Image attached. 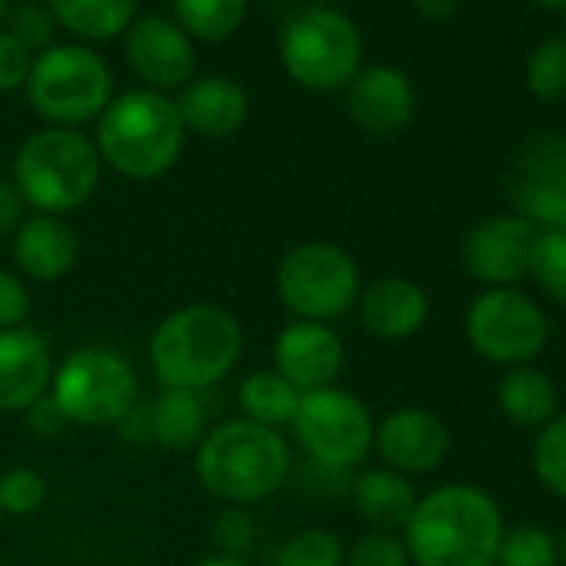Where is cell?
<instances>
[{"label": "cell", "mask_w": 566, "mask_h": 566, "mask_svg": "<svg viewBox=\"0 0 566 566\" xmlns=\"http://www.w3.org/2000/svg\"><path fill=\"white\" fill-rule=\"evenodd\" d=\"M417 566H493L503 539L496 503L476 486H440L420 500L403 526Z\"/></svg>", "instance_id": "cell-1"}, {"label": "cell", "mask_w": 566, "mask_h": 566, "mask_svg": "<svg viewBox=\"0 0 566 566\" xmlns=\"http://www.w3.org/2000/svg\"><path fill=\"white\" fill-rule=\"evenodd\" d=\"M291 443L253 420H227L197 443L193 470L203 490L230 506H250L276 493L291 476Z\"/></svg>", "instance_id": "cell-2"}, {"label": "cell", "mask_w": 566, "mask_h": 566, "mask_svg": "<svg viewBox=\"0 0 566 566\" xmlns=\"http://www.w3.org/2000/svg\"><path fill=\"white\" fill-rule=\"evenodd\" d=\"M243 350V327L217 304H190L164 317L150 337V367L164 390H207L223 380Z\"/></svg>", "instance_id": "cell-3"}, {"label": "cell", "mask_w": 566, "mask_h": 566, "mask_svg": "<svg viewBox=\"0 0 566 566\" xmlns=\"http://www.w3.org/2000/svg\"><path fill=\"white\" fill-rule=\"evenodd\" d=\"M187 127L177 104L157 91H127L97 117L94 147L101 160L127 180L164 177L184 150Z\"/></svg>", "instance_id": "cell-4"}, {"label": "cell", "mask_w": 566, "mask_h": 566, "mask_svg": "<svg viewBox=\"0 0 566 566\" xmlns=\"http://www.w3.org/2000/svg\"><path fill=\"white\" fill-rule=\"evenodd\" d=\"M101 154L91 137L71 127L31 134L14 160V187L38 213H71L84 207L101 184Z\"/></svg>", "instance_id": "cell-5"}, {"label": "cell", "mask_w": 566, "mask_h": 566, "mask_svg": "<svg viewBox=\"0 0 566 566\" xmlns=\"http://www.w3.org/2000/svg\"><path fill=\"white\" fill-rule=\"evenodd\" d=\"M280 64L294 84L314 94L350 87L364 67L357 24L337 8H304L280 31Z\"/></svg>", "instance_id": "cell-6"}, {"label": "cell", "mask_w": 566, "mask_h": 566, "mask_svg": "<svg viewBox=\"0 0 566 566\" xmlns=\"http://www.w3.org/2000/svg\"><path fill=\"white\" fill-rule=\"evenodd\" d=\"M28 101L51 127H84L114 101L107 61L84 44H54L38 54L28 74Z\"/></svg>", "instance_id": "cell-7"}, {"label": "cell", "mask_w": 566, "mask_h": 566, "mask_svg": "<svg viewBox=\"0 0 566 566\" xmlns=\"http://www.w3.org/2000/svg\"><path fill=\"white\" fill-rule=\"evenodd\" d=\"M276 294L297 321L331 324L357 304L360 273L344 247L331 240H307L283 253L276 266Z\"/></svg>", "instance_id": "cell-8"}, {"label": "cell", "mask_w": 566, "mask_h": 566, "mask_svg": "<svg viewBox=\"0 0 566 566\" xmlns=\"http://www.w3.org/2000/svg\"><path fill=\"white\" fill-rule=\"evenodd\" d=\"M137 394L134 367L107 347L71 350L51 380V397L67 423L84 427H117L137 407Z\"/></svg>", "instance_id": "cell-9"}, {"label": "cell", "mask_w": 566, "mask_h": 566, "mask_svg": "<svg viewBox=\"0 0 566 566\" xmlns=\"http://www.w3.org/2000/svg\"><path fill=\"white\" fill-rule=\"evenodd\" d=\"M291 427L301 447L307 450V457L334 473L364 463L374 450V430H377L360 397L337 387L301 394Z\"/></svg>", "instance_id": "cell-10"}, {"label": "cell", "mask_w": 566, "mask_h": 566, "mask_svg": "<svg viewBox=\"0 0 566 566\" xmlns=\"http://www.w3.org/2000/svg\"><path fill=\"white\" fill-rule=\"evenodd\" d=\"M467 337L493 364H526L546 344V317L516 291H486L467 314Z\"/></svg>", "instance_id": "cell-11"}, {"label": "cell", "mask_w": 566, "mask_h": 566, "mask_svg": "<svg viewBox=\"0 0 566 566\" xmlns=\"http://www.w3.org/2000/svg\"><path fill=\"white\" fill-rule=\"evenodd\" d=\"M506 190L516 217L546 230L566 233V137L539 134L530 137L506 174Z\"/></svg>", "instance_id": "cell-12"}, {"label": "cell", "mask_w": 566, "mask_h": 566, "mask_svg": "<svg viewBox=\"0 0 566 566\" xmlns=\"http://www.w3.org/2000/svg\"><path fill=\"white\" fill-rule=\"evenodd\" d=\"M124 54L130 71L147 84V91L167 94L193 81V41L170 18H134V24L124 34Z\"/></svg>", "instance_id": "cell-13"}, {"label": "cell", "mask_w": 566, "mask_h": 566, "mask_svg": "<svg viewBox=\"0 0 566 566\" xmlns=\"http://www.w3.org/2000/svg\"><path fill=\"white\" fill-rule=\"evenodd\" d=\"M536 237L539 230L523 217H490L467 233L463 270L500 291L503 283H516L530 273Z\"/></svg>", "instance_id": "cell-14"}, {"label": "cell", "mask_w": 566, "mask_h": 566, "mask_svg": "<svg viewBox=\"0 0 566 566\" xmlns=\"http://www.w3.org/2000/svg\"><path fill=\"white\" fill-rule=\"evenodd\" d=\"M344 370V344L327 324L297 321L283 327L273 344V374H280L297 394L334 387Z\"/></svg>", "instance_id": "cell-15"}, {"label": "cell", "mask_w": 566, "mask_h": 566, "mask_svg": "<svg viewBox=\"0 0 566 566\" xmlns=\"http://www.w3.org/2000/svg\"><path fill=\"white\" fill-rule=\"evenodd\" d=\"M347 111L364 134L394 137L413 120L417 111L413 81L390 64L360 67V74L347 87Z\"/></svg>", "instance_id": "cell-16"}, {"label": "cell", "mask_w": 566, "mask_h": 566, "mask_svg": "<svg viewBox=\"0 0 566 566\" xmlns=\"http://www.w3.org/2000/svg\"><path fill=\"white\" fill-rule=\"evenodd\" d=\"M51 380L54 354L41 331L28 324L0 331V410L28 413L51 394Z\"/></svg>", "instance_id": "cell-17"}, {"label": "cell", "mask_w": 566, "mask_h": 566, "mask_svg": "<svg viewBox=\"0 0 566 566\" xmlns=\"http://www.w3.org/2000/svg\"><path fill=\"white\" fill-rule=\"evenodd\" d=\"M374 443H377V453L387 463V470L430 473L443 463V457L450 450V433L433 413L403 407V410H394L374 430Z\"/></svg>", "instance_id": "cell-18"}, {"label": "cell", "mask_w": 566, "mask_h": 566, "mask_svg": "<svg viewBox=\"0 0 566 566\" xmlns=\"http://www.w3.org/2000/svg\"><path fill=\"white\" fill-rule=\"evenodd\" d=\"M174 104H177L184 127L210 140L237 134L250 114L247 91L237 81L220 77V74L193 77L187 87H180V97Z\"/></svg>", "instance_id": "cell-19"}, {"label": "cell", "mask_w": 566, "mask_h": 566, "mask_svg": "<svg viewBox=\"0 0 566 566\" xmlns=\"http://www.w3.org/2000/svg\"><path fill=\"white\" fill-rule=\"evenodd\" d=\"M14 260L18 266L41 283L64 280L81 260V240L74 227L51 213L24 217L14 230Z\"/></svg>", "instance_id": "cell-20"}, {"label": "cell", "mask_w": 566, "mask_h": 566, "mask_svg": "<svg viewBox=\"0 0 566 566\" xmlns=\"http://www.w3.org/2000/svg\"><path fill=\"white\" fill-rule=\"evenodd\" d=\"M360 307V324L380 337V340H403L413 337L430 314L427 294L417 287L413 280L403 276H384L357 297Z\"/></svg>", "instance_id": "cell-21"}, {"label": "cell", "mask_w": 566, "mask_h": 566, "mask_svg": "<svg viewBox=\"0 0 566 566\" xmlns=\"http://www.w3.org/2000/svg\"><path fill=\"white\" fill-rule=\"evenodd\" d=\"M354 506L370 526H377V533H394L407 526L417 506V493L403 473L377 467L354 480Z\"/></svg>", "instance_id": "cell-22"}, {"label": "cell", "mask_w": 566, "mask_h": 566, "mask_svg": "<svg viewBox=\"0 0 566 566\" xmlns=\"http://www.w3.org/2000/svg\"><path fill=\"white\" fill-rule=\"evenodd\" d=\"M57 28L81 41H111L127 34L137 18V0H44Z\"/></svg>", "instance_id": "cell-23"}, {"label": "cell", "mask_w": 566, "mask_h": 566, "mask_svg": "<svg viewBox=\"0 0 566 566\" xmlns=\"http://www.w3.org/2000/svg\"><path fill=\"white\" fill-rule=\"evenodd\" d=\"M207 437V407L193 390H160L150 403V440L167 450H190Z\"/></svg>", "instance_id": "cell-24"}, {"label": "cell", "mask_w": 566, "mask_h": 566, "mask_svg": "<svg viewBox=\"0 0 566 566\" xmlns=\"http://www.w3.org/2000/svg\"><path fill=\"white\" fill-rule=\"evenodd\" d=\"M496 403L516 427H543L556 410V387L539 370L516 367L500 380Z\"/></svg>", "instance_id": "cell-25"}, {"label": "cell", "mask_w": 566, "mask_h": 566, "mask_svg": "<svg viewBox=\"0 0 566 566\" xmlns=\"http://www.w3.org/2000/svg\"><path fill=\"white\" fill-rule=\"evenodd\" d=\"M240 410H243V420H253L260 427H291L294 413H297V403H301V394L283 380L280 374L273 370H256L250 374L243 384H240Z\"/></svg>", "instance_id": "cell-26"}, {"label": "cell", "mask_w": 566, "mask_h": 566, "mask_svg": "<svg viewBox=\"0 0 566 566\" xmlns=\"http://www.w3.org/2000/svg\"><path fill=\"white\" fill-rule=\"evenodd\" d=\"M177 28L200 44H220L243 28L247 0H170Z\"/></svg>", "instance_id": "cell-27"}, {"label": "cell", "mask_w": 566, "mask_h": 566, "mask_svg": "<svg viewBox=\"0 0 566 566\" xmlns=\"http://www.w3.org/2000/svg\"><path fill=\"white\" fill-rule=\"evenodd\" d=\"M526 87L543 104H556L566 97V38H549L530 54Z\"/></svg>", "instance_id": "cell-28"}, {"label": "cell", "mask_w": 566, "mask_h": 566, "mask_svg": "<svg viewBox=\"0 0 566 566\" xmlns=\"http://www.w3.org/2000/svg\"><path fill=\"white\" fill-rule=\"evenodd\" d=\"M344 559L347 549L340 536L324 526H311L280 546L273 566H344Z\"/></svg>", "instance_id": "cell-29"}, {"label": "cell", "mask_w": 566, "mask_h": 566, "mask_svg": "<svg viewBox=\"0 0 566 566\" xmlns=\"http://www.w3.org/2000/svg\"><path fill=\"white\" fill-rule=\"evenodd\" d=\"M28 54H44L57 44V18L51 14L48 4H34V0H24V4L11 8L8 28H4Z\"/></svg>", "instance_id": "cell-30"}, {"label": "cell", "mask_w": 566, "mask_h": 566, "mask_svg": "<svg viewBox=\"0 0 566 566\" xmlns=\"http://www.w3.org/2000/svg\"><path fill=\"white\" fill-rule=\"evenodd\" d=\"M530 273L539 280V287L566 307V233L543 230L533 247Z\"/></svg>", "instance_id": "cell-31"}, {"label": "cell", "mask_w": 566, "mask_h": 566, "mask_svg": "<svg viewBox=\"0 0 566 566\" xmlns=\"http://www.w3.org/2000/svg\"><path fill=\"white\" fill-rule=\"evenodd\" d=\"M500 566H556V546L543 526H516L503 533Z\"/></svg>", "instance_id": "cell-32"}, {"label": "cell", "mask_w": 566, "mask_h": 566, "mask_svg": "<svg viewBox=\"0 0 566 566\" xmlns=\"http://www.w3.org/2000/svg\"><path fill=\"white\" fill-rule=\"evenodd\" d=\"M533 467L543 486L566 500V413L546 423V430L539 433L533 450Z\"/></svg>", "instance_id": "cell-33"}, {"label": "cell", "mask_w": 566, "mask_h": 566, "mask_svg": "<svg viewBox=\"0 0 566 566\" xmlns=\"http://www.w3.org/2000/svg\"><path fill=\"white\" fill-rule=\"evenodd\" d=\"M48 500V480L31 467H14L0 476V513L31 516Z\"/></svg>", "instance_id": "cell-34"}, {"label": "cell", "mask_w": 566, "mask_h": 566, "mask_svg": "<svg viewBox=\"0 0 566 566\" xmlns=\"http://www.w3.org/2000/svg\"><path fill=\"white\" fill-rule=\"evenodd\" d=\"M344 566H410L407 546L390 533H370L357 539L344 559Z\"/></svg>", "instance_id": "cell-35"}, {"label": "cell", "mask_w": 566, "mask_h": 566, "mask_svg": "<svg viewBox=\"0 0 566 566\" xmlns=\"http://www.w3.org/2000/svg\"><path fill=\"white\" fill-rule=\"evenodd\" d=\"M28 317H31V294L24 287V280L0 266V331L24 327Z\"/></svg>", "instance_id": "cell-36"}, {"label": "cell", "mask_w": 566, "mask_h": 566, "mask_svg": "<svg viewBox=\"0 0 566 566\" xmlns=\"http://www.w3.org/2000/svg\"><path fill=\"white\" fill-rule=\"evenodd\" d=\"M31 64L34 57L0 28V91H18L28 84V74H31Z\"/></svg>", "instance_id": "cell-37"}, {"label": "cell", "mask_w": 566, "mask_h": 566, "mask_svg": "<svg viewBox=\"0 0 566 566\" xmlns=\"http://www.w3.org/2000/svg\"><path fill=\"white\" fill-rule=\"evenodd\" d=\"M213 533H217V539L223 543L227 556H237V553L247 549L250 539H253V520H250L243 510H227V513L217 520Z\"/></svg>", "instance_id": "cell-38"}, {"label": "cell", "mask_w": 566, "mask_h": 566, "mask_svg": "<svg viewBox=\"0 0 566 566\" xmlns=\"http://www.w3.org/2000/svg\"><path fill=\"white\" fill-rule=\"evenodd\" d=\"M28 427L38 433V437H57L64 427H67V417L61 413V407L54 403V397L48 394V397H41L28 413Z\"/></svg>", "instance_id": "cell-39"}, {"label": "cell", "mask_w": 566, "mask_h": 566, "mask_svg": "<svg viewBox=\"0 0 566 566\" xmlns=\"http://www.w3.org/2000/svg\"><path fill=\"white\" fill-rule=\"evenodd\" d=\"M24 197L14 187V180H0V237L14 233L24 220Z\"/></svg>", "instance_id": "cell-40"}, {"label": "cell", "mask_w": 566, "mask_h": 566, "mask_svg": "<svg viewBox=\"0 0 566 566\" xmlns=\"http://www.w3.org/2000/svg\"><path fill=\"white\" fill-rule=\"evenodd\" d=\"M413 8L433 21V24H443V21H453L463 8V0H413Z\"/></svg>", "instance_id": "cell-41"}, {"label": "cell", "mask_w": 566, "mask_h": 566, "mask_svg": "<svg viewBox=\"0 0 566 566\" xmlns=\"http://www.w3.org/2000/svg\"><path fill=\"white\" fill-rule=\"evenodd\" d=\"M193 566H247L240 556H227V553H217V556H203V559H197Z\"/></svg>", "instance_id": "cell-42"}, {"label": "cell", "mask_w": 566, "mask_h": 566, "mask_svg": "<svg viewBox=\"0 0 566 566\" xmlns=\"http://www.w3.org/2000/svg\"><path fill=\"white\" fill-rule=\"evenodd\" d=\"M8 18H11V0H0V28L8 24Z\"/></svg>", "instance_id": "cell-43"}, {"label": "cell", "mask_w": 566, "mask_h": 566, "mask_svg": "<svg viewBox=\"0 0 566 566\" xmlns=\"http://www.w3.org/2000/svg\"><path fill=\"white\" fill-rule=\"evenodd\" d=\"M536 4H546V8H566V0H536Z\"/></svg>", "instance_id": "cell-44"}, {"label": "cell", "mask_w": 566, "mask_h": 566, "mask_svg": "<svg viewBox=\"0 0 566 566\" xmlns=\"http://www.w3.org/2000/svg\"><path fill=\"white\" fill-rule=\"evenodd\" d=\"M311 4H314V8H331L334 0H311Z\"/></svg>", "instance_id": "cell-45"}, {"label": "cell", "mask_w": 566, "mask_h": 566, "mask_svg": "<svg viewBox=\"0 0 566 566\" xmlns=\"http://www.w3.org/2000/svg\"><path fill=\"white\" fill-rule=\"evenodd\" d=\"M563 556H566V533H563Z\"/></svg>", "instance_id": "cell-46"}, {"label": "cell", "mask_w": 566, "mask_h": 566, "mask_svg": "<svg viewBox=\"0 0 566 566\" xmlns=\"http://www.w3.org/2000/svg\"><path fill=\"white\" fill-rule=\"evenodd\" d=\"M0 520H4V513H0Z\"/></svg>", "instance_id": "cell-47"}, {"label": "cell", "mask_w": 566, "mask_h": 566, "mask_svg": "<svg viewBox=\"0 0 566 566\" xmlns=\"http://www.w3.org/2000/svg\"><path fill=\"white\" fill-rule=\"evenodd\" d=\"M0 566H4V563H0Z\"/></svg>", "instance_id": "cell-48"}]
</instances>
